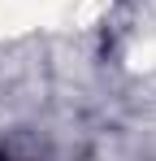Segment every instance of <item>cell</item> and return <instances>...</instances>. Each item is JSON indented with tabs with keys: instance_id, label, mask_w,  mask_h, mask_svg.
I'll return each mask as SVG.
<instances>
[{
	"instance_id": "obj_1",
	"label": "cell",
	"mask_w": 156,
	"mask_h": 161,
	"mask_svg": "<svg viewBox=\"0 0 156 161\" xmlns=\"http://www.w3.org/2000/svg\"><path fill=\"white\" fill-rule=\"evenodd\" d=\"M0 161H22V157H13V153H0Z\"/></svg>"
}]
</instances>
